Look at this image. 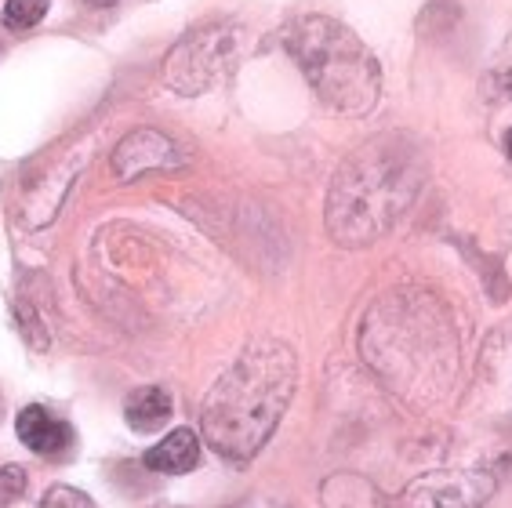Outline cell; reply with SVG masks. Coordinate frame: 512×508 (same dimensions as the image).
I'll use <instances>...</instances> for the list:
<instances>
[{
	"instance_id": "1",
	"label": "cell",
	"mask_w": 512,
	"mask_h": 508,
	"mask_svg": "<svg viewBox=\"0 0 512 508\" xmlns=\"http://www.w3.org/2000/svg\"><path fill=\"white\" fill-rule=\"evenodd\" d=\"M295 389V352L276 338L251 342L211 385L200 407V429H204L207 447L226 461L247 465L273 440L276 425L295 400Z\"/></svg>"
},
{
	"instance_id": "2",
	"label": "cell",
	"mask_w": 512,
	"mask_h": 508,
	"mask_svg": "<svg viewBox=\"0 0 512 508\" xmlns=\"http://www.w3.org/2000/svg\"><path fill=\"white\" fill-rule=\"evenodd\" d=\"M364 352L400 396L418 403L444 396L458 371V338L447 309L425 291L378 298L364 327Z\"/></svg>"
},
{
	"instance_id": "3",
	"label": "cell",
	"mask_w": 512,
	"mask_h": 508,
	"mask_svg": "<svg viewBox=\"0 0 512 508\" xmlns=\"http://www.w3.org/2000/svg\"><path fill=\"white\" fill-rule=\"evenodd\" d=\"M418 196V160L396 142H371L345 160L327 193V229L342 247L385 236Z\"/></svg>"
},
{
	"instance_id": "4",
	"label": "cell",
	"mask_w": 512,
	"mask_h": 508,
	"mask_svg": "<svg viewBox=\"0 0 512 508\" xmlns=\"http://www.w3.org/2000/svg\"><path fill=\"white\" fill-rule=\"evenodd\" d=\"M284 48L327 109L349 117L375 109L382 66L349 26L331 15H298L284 26Z\"/></svg>"
},
{
	"instance_id": "5",
	"label": "cell",
	"mask_w": 512,
	"mask_h": 508,
	"mask_svg": "<svg viewBox=\"0 0 512 508\" xmlns=\"http://www.w3.org/2000/svg\"><path fill=\"white\" fill-rule=\"evenodd\" d=\"M244 55V30L233 22H218L204 30L189 33L182 44L164 62V80L178 95H200L215 88L229 69L237 66Z\"/></svg>"
},
{
	"instance_id": "6",
	"label": "cell",
	"mask_w": 512,
	"mask_h": 508,
	"mask_svg": "<svg viewBox=\"0 0 512 508\" xmlns=\"http://www.w3.org/2000/svg\"><path fill=\"white\" fill-rule=\"evenodd\" d=\"M498 479L491 472H433L400 494L396 508H480L491 501Z\"/></svg>"
},
{
	"instance_id": "7",
	"label": "cell",
	"mask_w": 512,
	"mask_h": 508,
	"mask_svg": "<svg viewBox=\"0 0 512 508\" xmlns=\"http://www.w3.org/2000/svg\"><path fill=\"white\" fill-rule=\"evenodd\" d=\"M476 392L487 403V414L498 418V425H512V327L491 331L483 345Z\"/></svg>"
},
{
	"instance_id": "8",
	"label": "cell",
	"mask_w": 512,
	"mask_h": 508,
	"mask_svg": "<svg viewBox=\"0 0 512 508\" xmlns=\"http://www.w3.org/2000/svg\"><path fill=\"white\" fill-rule=\"evenodd\" d=\"M182 164H186V153L178 149L175 138H168L164 131H153V127L131 131L113 153V171L124 182L146 175V171H175Z\"/></svg>"
},
{
	"instance_id": "9",
	"label": "cell",
	"mask_w": 512,
	"mask_h": 508,
	"mask_svg": "<svg viewBox=\"0 0 512 508\" xmlns=\"http://www.w3.org/2000/svg\"><path fill=\"white\" fill-rule=\"evenodd\" d=\"M15 432H19L22 447H30L40 458H62L69 447H73V432L62 418L48 411V407H22L19 418H15Z\"/></svg>"
},
{
	"instance_id": "10",
	"label": "cell",
	"mask_w": 512,
	"mask_h": 508,
	"mask_svg": "<svg viewBox=\"0 0 512 508\" xmlns=\"http://www.w3.org/2000/svg\"><path fill=\"white\" fill-rule=\"evenodd\" d=\"M149 472H164V476H182L200 465V440L193 429H171L160 443L146 450L142 458Z\"/></svg>"
},
{
	"instance_id": "11",
	"label": "cell",
	"mask_w": 512,
	"mask_h": 508,
	"mask_svg": "<svg viewBox=\"0 0 512 508\" xmlns=\"http://www.w3.org/2000/svg\"><path fill=\"white\" fill-rule=\"evenodd\" d=\"M171 411H175V403H171L168 389H160V385H149V389H135L124 403V421L131 425V432H160L164 425L171 421Z\"/></svg>"
},
{
	"instance_id": "12",
	"label": "cell",
	"mask_w": 512,
	"mask_h": 508,
	"mask_svg": "<svg viewBox=\"0 0 512 508\" xmlns=\"http://www.w3.org/2000/svg\"><path fill=\"white\" fill-rule=\"evenodd\" d=\"M324 501H327V508H385L382 494H378L364 476L327 479Z\"/></svg>"
},
{
	"instance_id": "13",
	"label": "cell",
	"mask_w": 512,
	"mask_h": 508,
	"mask_svg": "<svg viewBox=\"0 0 512 508\" xmlns=\"http://www.w3.org/2000/svg\"><path fill=\"white\" fill-rule=\"evenodd\" d=\"M51 0H8L4 4V22H8L11 30H30L37 26L44 15H48Z\"/></svg>"
},
{
	"instance_id": "14",
	"label": "cell",
	"mask_w": 512,
	"mask_h": 508,
	"mask_svg": "<svg viewBox=\"0 0 512 508\" xmlns=\"http://www.w3.org/2000/svg\"><path fill=\"white\" fill-rule=\"evenodd\" d=\"M40 508H99L95 501L84 494V490H77V487H51L44 498H40Z\"/></svg>"
},
{
	"instance_id": "15",
	"label": "cell",
	"mask_w": 512,
	"mask_h": 508,
	"mask_svg": "<svg viewBox=\"0 0 512 508\" xmlns=\"http://www.w3.org/2000/svg\"><path fill=\"white\" fill-rule=\"evenodd\" d=\"M26 494V469L22 465H4L0 469V508L15 505Z\"/></svg>"
},
{
	"instance_id": "16",
	"label": "cell",
	"mask_w": 512,
	"mask_h": 508,
	"mask_svg": "<svg viewBox=\"0 0 512 508\" xmlns=\"http://www.w3.org/2000/svg\"><path fill=\"white\" fill-rule=\"evenodd\" d=\"M505 157H509V164H512V127H509V135H505Z\"/></svg>"
},
{
	"instance_id": "17",
	"label": "cell",
	"mask_w": 512,
	"mask_h": 508,
	"mask_svg": "<svg viewBox=\"0 0 512 508\" xmlns=\"http://www.w3.org/2000/svg\"><path fill=\"white\" fill-rule=\"evenodd\" d=\"M502 88H505V95H509V98H512V69H509V73H505V80H502Z\"/></svg>"
},
{
	"instance_id": "18",
	"label": "cell",
	"mask_w": 512,
	"mask_h": 508,
	"mask_svg": "<svg viewBox=\"0 0 512 508\" xmlns=\"http://www.w3.org/2000/svg\"><path fill=\"white\" fill-rule=\"evenodd\" d=\"M91 4H99V8H109V4H117V0H91Z\"/></svg>"
},
{
	"instance_id": "19",
	"label": "cell",
	"mask_w": 512,
	"mask_h": 508,
	"mask_svg": "<svg viewBox=\"0 0 512 508\" xmlns=\"http://www.w3.org/2000/svg\"><path fill=\"white\" fill-rule=\"evenodd\" d=\"M153 508H178V505H171V501H160V505H153Z\"/></svg>"
},
{
	"instance_id": "20",
	"label": "cell",
	"mask_w": 512,
	"mask_h": 508,
	"mask_svg": "<svg viewBox=\"0 0 512 508\" xmlns=\"http://www.w3.org/2000/svg\"><path fill=\"white\" fill-rule=\"evenodd\" d=\"M0 414H4V403H0Z\"/></svg>"
}]
</instances>
